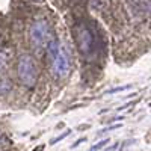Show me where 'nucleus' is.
I'll return each mask as SVG.
<instances>
[{"instance_id": "nucleus-13", "label": "nucleus", "mask_w": 151, "mask_h": 151, "mask_svg": "<svg viewBox=\"0 0 151 151\" xmlns=\"http://www.w3.org/2000/svg\"><path fill=\"white\" fill-rule=\"evenodd\" d=\"M42 150H44V145H40V147H36L33 151H42Z\"/></svg>"}, {"instance_id": "nucleus-10", "label": "nucleus", "mask_w": 151, "mask_h": 151, "mask_svg": "<svg viewBox=\"0 0 151 151\" xmlns=\"http://www.w3.org/2000/svg\"><path fill=\"white\" fill-rule=\"evenodd\" d=\"M119 127H121V124H113V125H109V127L103 129V130H101V133H104V132H112V130H115V129H119Z\"/></svg>"}, {"instance_id": "nucleus-12", "label": "nucleus", "mask_w": 151, "mask_h": 151, "mask_svg": "<svg viewBox=\"0 0 151 151\" xmlns=\"http://www.w3.org/2000/svg\"><path fill=\"white\" fill-rule=\"evenodd\" d=\"M86 141V137H82V139H79V141H76L74 144H73V148H76V147H77V145H80L82 142H85Z\"/></svg>"}, {"instance_id": "nucleus-7", "label": "nucleus", "mask_w": 151, "mask_h": 151, "mask_svg": "<svg viewBox=\"0 0 151 151\" xmlns=\"http://www.w3.org/2000/svg\"><path fill=\"white\" fill-rule=\"evenodd\" d=\"M107 142H109V139H103V141H100L98 144H95V145H92L89 151H98L100 148H103L104 145H107Z\"/></svg>"}, {"instance_id": "nucleus-1", "label": "nucleus", "mask_w": 151, "mask_h": 151, "mask_svg": "<svg viewBox=\"0 0 151 151\" xmlns=\"http://www.w3.org/2000/svg\"><path fill=\"white\" fill-rule=\"evenodd\" d=\"M47 55L50 60L52 74L56 79H62L70 73V56L64 47H60L58 40H53L47 45Z\"/></svg>"}, {"instance_id": "nucleus-11", "label": "nucleus", "mask_w": 151, "mask_h": 151, "mask_svg": "<svg viewBox=\"0 0 151 151\" xmlns=\"http://www.w3.org/2000/svg\"><path fill=\"white\" fill-rule=\"evenodd\" d=\"M5 60H6L5 55H3V53H0V70L3 68V65H5Z\"/></svg>"}, {"instance_id": "nucleus-4", "label": "nucleus", "mask_w": 151, "mask_h": 151, "mask_svg": "<svg viewBox=\"0 0 151 151\" xmlns=\"http://www.w3.org/2000/svg\"><path fill=\"white\" fill-rule=\"evenodd\" d=\"M76 41H77V45H79L80 53L88 55V53L92 50V44H94L92 32L88 29L85 24H82V26H79L77 30H76Z\"/></svg>"}, {"instance_id": "nucleus-5", "label": "nucleus", "mask_w": 151, "mask_h": 151, "mask_svg": "<svg viewBox=\"0 0 151 151\" xmlns=\"http://www.w3.org/2000/svg\"><path fill=\"white\" fill-rule=\"evenodd\" d=\"M134 3L139 6L142 11L151 14V0H134Z\"/></svg>"}, {"instance_id": "nucleus-2", "label": "nucleus", "mask_w": 151, "mask_h": 151, "mask_svg": "<svg viewBox=\"0 0 151 151\" xmlns=\"http://www.w3.org/2000/svg\"><path fill=\"white\" fill-rule=\"evenodd\" d=\"M30 40L36 47H47L52 42L53 38V32L50 29L48 23L45 20H38L32 24L30 27Z\"/></svg>"}, {"instance_id": "nucleus-9", "label": "nucleus", "mask_w": 151, "mask_h": 151, "mask_svg": "<svg viewBox=\"0 0 151 151\" xmlns=\"http://www.w3.org/2000/svg\"><path fill=\"white\" fill-rule=\"evenodd\" d=\"M70 133H71L70 130H68V132H65V133H62L60 136H58V137H55V139H52V142H50V144H52V145H55L56 142H59V141H62V139H65V137H67Z\"/></svg>"}, {"instance_id": "nucleus-6", "label": "nucleus", "mask_w": 151, "mask_h": 151, "mask_svg": "<svg viewBox=\"0 0 151 151\" xmlns=\"http://www.w3.org/2000/svg\"><path fill=\"white\" fill-rule=\"evenodd\" d=\"M9 89H11V83L8 80H0V95L6 94Z\"/></svg>"}, {"instance_id": "nucleus-3", "label": "nucleus", "mask_w": 151, "mask_h": 151, "mask_svg": "<svg viewBox=\"0 0 151 151\" xmlns=\"http://www.w3.org/2000/svg\"><path fill=\"white\" fill-rule=\"evenodd\" d=\"M18 77L26 86H33L36 80V67L32 56L23 55L18 59Z\"/></svg>"}, {"instance_id": "nucleus-8", "label": "nucleus", "mask_w": 151, "mask_h": 151, "mask_svg": "<svg viewBox=\"0 0 151 151\" xmlns=\"http://www.w3.org/2000/svg\"><path fill=\"white\" fill-rule=\"evenodd\" d=\"M125 89H130V85H127V86H119V88H113V89L106 91V94H115V92H121V91H125Z\"/></svg>"}]
</instances>
